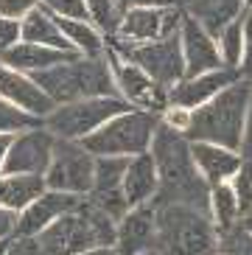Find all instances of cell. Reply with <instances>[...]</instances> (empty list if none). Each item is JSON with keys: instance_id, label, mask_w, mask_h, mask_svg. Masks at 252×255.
<instances>
[{"instance_id": "1", "label": "cell", "mask_w": 252, "mask_h": 255, "mask_svg": "<svg viewBox=\"0 0 252 255\" xmlns=\"http://www.w3.org/2000/svg\"><path fill=\"white\" fill-rule=\"evenodd\" d=\"M148 154H151L157 174H160V188H157V196L151 202H179V205L208 210L210 185L202 180V174L193 165L191 140H188L185 132L168 127L160 118V127L151 137Z\"/></svg>"}, {"instance_id": "2", "label": "cell", "mask_w": 252, "mask_h": 255, "mask_svg": "<svg viewBox=\"0 0 252 255\" xmlns=\"http://www.w3.org/2000/svg\"><path fill=\"white\" fill-rule=\"evenodd\" d=\"M115 236L118 222L84 196L73 210L62 213L42 233H37L34 241L39 255H82L98 244H115Z\"/></svg>"}, {"instance_id": "3", "label": "cell", "mask_w": 252, "mask_h": 255, "mask_svg": "<svg viewBox=\"0 0 252 255\" xmlns=\"http://www.w3.org/2000/svg\"><path fill=\"white\" fill-rule=\"evenodd\" d=\"M250 96H252V79L241 76L230 87L216 93L210 101L191 110V121H188L185 129L188 140H208L238 151L241 135H244Z\"/></svg>"}, {"instance_id": "4", "label": "cell", "mask_w": 252, "mask_h": 255, "mask_svg": "<svg viewBox=\"0 0 252 255\" xmlns=\"http://www.w3.org/2000/svg\"><path fill=\"white\" fill-rule=\"evenodd\" d=\"M34 82L42 87L56 104H67L76 98H96V96H118V84L112 79L107 51L98 56H73L59 62L48 70H37Z\"/></svg>"}, {"instance_id": "5", "label": "cell", "mask_w": 252, "mask_h": 255, "mask_svg": "<svg viewBox=\"0 0 252 255\" xmlns=\"http://www.w3.org/2000/svg\"><path fill=\"white\" fill-rule=\"evenodd\" d=\"M157 247L168 255H219V230L208 210L179 202H154Z\"/></svg>"}, {"instance_id": "6", "label": "cell", "mask_w": 252, "mask_h": 255, "mask_svg": "<svg viewBox=\"0 0 252 255\" xmlns=\"http://www.w3.org/2000/svg\"><path fill=\"white\" fill-rule=\"evenodd\" d=\"M157 127H160V115L157 113L129 107L115 118H110L107 124H101L82 143L96 157H132V154L148 151Z\"/></svg>"}, {"instance_id": "7", "label": "cell", "mask_w": 252, "mask_h": 255, "mask_svg": "<svg viewBox=\"0 0 252 255\" xmlns=\"http://www.w3.org/2000/svg\"><path fill=\"white\" fill-rule=\"evenodd\" d=\"M121 96H96V98H76L67 104H56L51 113L42 118V127L53 132V137L65 140H84L93 135L101 124L115 118L118 113L129 110Z\"/></svg>"}, {"instance_id": "8", "label": "cell", "mask_w": 252, "mask_h": 255, "mask_svg": "<svg viewBox=\"0 0 252 255\" xmlns=\"http://www.w3.org/2000/svg\"><path fill=\"white\" fill-rule=\"evenodd\" d=\"M107 39H110L107 45L112 51H118L124 59L143 68L157 84H163L165 90H171L177 82L185 79V56H182L179 31H174L168 37L151 39V42H126V39L118 37H107Z\"/></svg>"}, {"instance_id": "9", "label": "cell", "mask_w": 252, "mask_h": 255, "mask_svg": "<svg viewBox=\"0 0 252 255\" xmlns=\"http://www.w3.org/2000/svg\"><path fill=\"white\" fill-rule=\"evenodd\" d=\"M93 174H96V154H90L82 140H65V137L53 140L51 163L42 174L45 188L87 196L93 188Z\"/></svg>"}, {"instance_id": "10", "label": "cell", "mask_w": 252, "mask_h": 255, "mask_svg": "<svg viewBox=\"0 0 252 255\" xmlns=\"http://www.w3.org/2000/svg\"><path fill=\"white\" fill-rule=\"evenodd\" d=\"M107 62H110L112 79L118 84V96L126 104L137 107V110H148V113L163 115L168 110V90L163 84H157L143 68H137L134 62L124 59L118 51H112L107 45Z\"/></svg>"}, {"instance_id": "11", "label": "cell", "mask_w": 252, "mask_h": 255, "mask_svg": "<svg viewBox=\"0 0 252 255\" xmlns=\"http://www.w3.org/2000/svg\"><path fill=\"white\" fill-rule=\"evenodd\" d=\"M182 6H134L126 8L112 37L126 42H151L179 31Z\"/></svg>"}, {"instance_id": "12", "label": "cell", "mask_w": 252, "mask_h": 255, "mask_svg": "<svg viewBox=\"0 0 252 255\" xmlns=\"http://www.w3.org/2000/svg\"><path fill=\"white\" fill-rule=\"evenodd\" d=\"M53 132L39 124V127L22 129L11 137L3 160V174H39L42 177L53 154Z\"/></svg>"}, {"instance_id": "13", "label": "cell", "mask_w": 252, "mask_h": 255, "mask_svg": "<svg viewBox=\"0 0 252 255\" xmlns=\"http://www.w3.org/2000/svg\"><path fill=\"white\" fill-rule=\"evenodd\" d=\"M124 168L126 157H96V174L87 199L93 205L110 213L115 222L129 210V202L124 196Z\"/></svg>"}, {"instance_id": "14", "label": "cell", "mask_w": 252, "mask_h": 255, "mask_svg": "<svg viewBox=\"0 0 252 255\" xmlns=\"http://www.w3.org/2000/svg\"><path fill=\"white\" fill-rule=\"evenodd\" d=\"M0 98L11 101L14 107L25 110L34 118H45L56 107V101L34 82V76L22 73L17 68H8L3 62H0Z\"/></svg>"}, {"instance_id": "15", "label": "cell", "mask_w": 252, "mask_h": 255, "mask_svg": "<svg viewBox=\"0 0 252 255\" xmlns=\"http://www.w3.org/2000/svg\"><path fill=\"white\" fill-rule=\"evenodd\" d=\"M82 199L84 196L45 188L42 194L34 196V199L17 213V236H37V233H42L51 222H56V219H59L62 213H67V210H73Z\"/></svg>"}, {"instance_id": "16", "label": "cell", "mask_w": 252, "mask_h": 255, "mask_svg": "<svg viewBox=\"0 0 252 255\" xmlns=\"http://www.w3.org/2000/svg\"><path fill=\"white\" fill-rule=\"evenodd\" d=\"M179 39H182V56H185V76H199L208 70L224 68L216 37L185 11H182V23H179Z\"/></svg>"}, {"instance_id": "17", "label": "cell", "mask_w": 252, "mask_h": 255, "mask_svg": "<svg viewBox=\"0 0 252 255\" xmlns=\"http://www.w3.org/2000/svg\"><path fill=\"white\" fill-rule=\"evenodd\" d=\"M236 79H241V73L230 70V68L208 70V73H199V76H185L182 82H177L168 90V104L182 107V110H196L205 101H210L216 93H222L224 87H230Z\"/></svg>"}, {"instance_id": "18", "label": "cell", "mask_w": 252, "mask_h": 255, "mask_svg": "<svg viewBox=\"0 0 252 255\" xmlns=\"http://www.w3.org/2000/svg\"><path fill=\"white\" fill-rule=\"evenodd\" d=\"M154 244H157V208H154V202L132 205L118 219L115 247L121 250V255H134L146 247H154Z\"/></svg>"}, {"instance_id": "19", "label": "cell", "mask_w": 252, "mask_h": 255, "mask_svg": "<svg viewBox=\"0 0 252 255\" xmlns=\"http://www.w3.org/2000/svg\"><path fill=\"white\" fill-rule=\"evenodd\" d=\"M191 157L196 171L202 174V180L208 185L216 182H230V177L236 174V168L241 165V151L219 146V143H208V140H191Z\"/></svg>"}, {"instance_id": "20", "label": "cell", "mask_w": 252, "mask_h": 255, "mask_svg": "<svg viewBox=\"0 0 252 255\" xmlns=\"http://www.w3.org/2000/svg\"><path fill=\"white\" fill-rule=\"evenodd\" d=\"M157 188H160V174H157V165H154V160H151L148 151L126 157L124 196H126V202H129V208L132 205L151 202L157 196Z\"/></svg>"}, {"instance_id": "21", "label": "cell", "mask_w": 252, "mask_h": 255, "mask_svg": "<svg viewBox=\"0 0 252 255\" xmlns=\"http://www.w3.org/2000/svg\"><path fill=\"white\" fill-rule=\"evenodd\" d=\"M79 56L76 51H59V48L51 45H39V42H25L20 39L17 45H11L8 51L0 53V62L8 65V68H17L22 73H37V70H48L59 62H67Z\"/></svg>"}, {"instance_id": "22", "label": "cell", "mask_w": 252, "mask_h": 255, "mask_svg": "<svg viewBox=\"0 0 252 255\" xmlns=\"http://www.w3.org/2000/svg\"><path fill=\"white\" fill-rule=\"evenodd\" d=\"M188 17H193L205 31L219 37V31L247 8V0H182L179 3Z\"/></svg>"}, {"instance_id": "23", "label": "cell", "mask_w": 252, "mask_h": 255, "mask_svg": "<svg viewBox=\"0 0 252 255\" xmlns=\"http://www.w3.org/2000/svg\"><path fill=\"white\" fill-rule=\"evenodd\" d=\"M20 31H22L20 39H25V42H39V45H51V48H59V51H73V45L67 42L62 28L56 25L53 11L45 8L42 3H37V6L20 20Z\"/></svg>"}, {"instance_id": "24", "label": "cell", "mask_w": 252, "mask_h": 255, "mask_svg": "<svg viewBox=\"0 0 252 255\" xmlns=\"http://www.w3.org/2000/svg\"><path fill=\"white\" fill-rule=\"evenodd\" d=\"M208 213H210V222H213V227L219 233H227L233 227H238L241 202H238V196H236L230 182H216V185H210Z\"/></svg>"}, {"instance_id": "25", "label": "cell", "mask_w": 252, "mask_h": 255, "mask_svg": "<svg viewBox=\"0 0 252 255\" xmlns=\"http://www.w3.org/2000/svg\"><path fill=\"white\" fill-rule=\"evenodd\" d=\"M56 17V25L62 28L65 39L73 45V51L84 53V56H98L107 51V37L90 20H70V17Z\"/></svg>"}, {"instance_id": "26", "label": "cell", "mask_w": 252, "mask_h": 255, "mask_svg": "<svg viewBox=\"0 0 252 255\" xmlns=\"http://www.w3.org/2000/svg\"><path fill=\"white\" fill-rule=\"evenodd\" d=\"M216 45H219V56H222L224 68H230V70L241 68V53H244V25H241V17H236L233 23H227L219 31Z\"/></svg>"}, {"instance_id": "27", "label": "cell", "mask_w": 252, "mask_h": 255, "mask_svg": "<svg viewBox=\"0 0 252 255\" xmlns=\"http://www.w3.org/2000/svg\"><path fill=\"white\" fill-rule=\"evenodd\" d=\"M87 3V14H90V23L96 25L104 37H112L115 28H118V20H121V6L118 0H84Z\"/></svg>"}, {"instance_id": "28", "label": "cell", "mask_w": 252, "mask_h": 255, "mask_svg": "<svg viewBox=\"0 0 252 255\" xmlns=\"http://www.w3.org/2000/svg\"><path fill=\"white\" fill-rule=\"evenodd\" d=\"M39 124H42V118H34V115H28L25 110L14 107L11 101L0 98V132L17 135V132H22V129L39 127Z\"/></svg>"}, {"instance_id": "29", "label": "cell", "mask_w": 252, "mask_h": 255, "mask_svg": "<svg viewBox=\"0 0 252 255\" xmlns=\"http://www.w3.org/2000/svg\"><path fill=\"white\" fill-rule=\"evenodd\" d=\"M219 255H252V233L241 227L219 233Z\"/></svg>"}, {"instance_id": "30", "label": "cell", "mask_w": 252, "mask_h": 255, "mask_svg": "<svg viewBox=\"0 0 252 255\" xmlns=\"http://www.w3.org/2000/svg\"><path fill=\"white\" fill-rule=\"evenodd\" d=\"M230 185L236 191L238 202H241V210L247 205H252V160H241V165H238L236 174L230 177Z\"/></svg>"}, {"instance_id": "31", "label": "cell", "mask_w": 252, "mask_h": 255, "mask_svg": "<svg viewBox=\"0 0 252 255\" xmlns=\"http://www.w3.org/2000/svg\"><path fill=\"white\" fill-rule=\"evenodd\" d=\"M45 8H51L53 14L70 17V20H90L87 14V3L84 0H39Z\"/></svg>"}, {"instance_id": "32", "label": "cell", "mask_w": 252, "mask_h": 255, "mask_svg": "<svg viewBox=\"0 0 252 255\" xmlns=\"http://www.w3.org/2000/svg\"><path fill=\"white\" fill-rule=\"evenodd\" d=\"M241 25H244V53H241V68H238V73L244 76V79H252V6L244 8Z\"/></svg>"}, {"instance_id": "33", "label": "cell", "mask_w": 252, "mask_h": 255, "mask_svg": "<svg viewBox=\"0 0 252 255\" xmlns=\"http://www.w3.org/2000/svg\"><path fill=\"white\" fill-rule=\"evenodd\" d=\"M22 37L20 31V20H11V17H0V53L8 51L11 45H17Z\"/></svg>"}, {"instance_id": "34", "label": "cell", "mask_w": 252, "mask_h": 255, "mask_svg": "<svg viewBox=\"0 0 252 255\" xmlns=\"http://www.w3.org/2000/svg\"><path fill=\"white\" fill-rule=\"evenodd\" d=\"M39 0H0V17H11V20H22Z\"/></svg>"}, {"instance_id": "35", "label": "cell", "mask_w": 252, "mask_h": 255, "mask_svg": "<svg viewBox=\"0 0 252 255\" xmlns=\"http://www.w3.org/2000/svg\"><path fill=\"white\" fill-rule=\"evenodd\" d=\"M6 255H39L34 236H14V239L8 241Z\"/></svg>"}, {"instance_id": "36", "label": "cell", "mask_w": 252, "mask_h": 255, "mask_svg": "<svg viewBox=\"0 0 252 255\" xmlns=\"http://www.w3.org/2000/svg\"><path fill=\"white\" fill-rule=\"evenodd\" d=\"M17 236V210L0 205V241H11Z\"/></svg>"}, {"instance_id": "37", "label": "cell", "mask_w": 252, "mask_h": 255, "mask_svg": "<svg viewBox=\"0 0 252 255\" xmlns=\"http://www.w3.org/2000/svg\"><path fill=\"white\" fill-rule=\"evenodd\" d=\"M241 157L252 160V96H250V107H247V121H244V135H241Z\"/></svg>"}, {"instance_id": "38", "label": "cell", "mask_w": 252, "mask_h": 255, "mask_svg": "<svg viewBox=\"0 0 252 255\" xmlns=\"http://www.w3.org/2000/svg\"><path fill=\"white\" fill-rule=\"evenodd\" d=\"M182 0H118L121 11L126 8H134V6H179Z\"/></svg>"}, {"instance_id": "39", "label": "cell", "mask_w": 252, "mask_h": 255, "mask_svg": "<svg viewBox=\"0 0 252 255\" xmlns=\"http://www.w3.org/2000/svg\"><path fill=\"white\" fill-rule=\"evenodd\" d=\"M82 255H121V250L115 247V244H98V247L84 250Z\"/></svg>"}, {"instance_id": "40", "label": "cell", "mask_w": 252, "mask_h": 255, "mask_svg": "<svg viewBox=\"0 0 252 255\" xmlns=\"http://www.w3.org/2000/svg\"><path fill=\"white\" fill-rule=\"evenodd\" d=\"M238 227L244 233H252V205H247L244 210H241V219H238Z\"/></svg>"}, {"instance_id": "41", "label": "cell", "mask_w": 252, "mask_h": 255, "mask_svg": "<svg viewBox=\"0 0 252 255\" xmlns=\"http://www.w3.org/2000/svg\"><path fill=\"white\" fill-rule=\"evenodd\" d=\"M11 137L8 132H0V171H3V160H6V151H8V143H11Z\"/></svg>"}, {"instance_id": "42", "label": "cell", "mask_w": 252, "mask_h": 255, "mask_svg": "<svg viewBox=\"0 0 252 255\" xmlns=\"http://www.w3.org/2000/svg\"><path fill=\"white\" fill-rule=\"evenodd\" d=\"M134 255H168V253H165L163 247H157V244H154V247H146V250H140V253H134Z\"/></svg>"}, {"instance_id": "43", "label": "cell", "mask_w": 252, "mask_h": 255, "mask_svg": "<svg viewBox=\"0 0 252 255\" xmlns=\"http://www.w3.org/2000/svg\"><path fill=\"white\" fill-rule=\"evenodd\" d=\"M6 247H8V241H0V255H6Z\"/></svg>"}]
</instances>
